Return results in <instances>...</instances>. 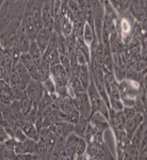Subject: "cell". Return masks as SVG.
<instances>
[{
	"label": "cell",
	"instance_id": "cell-2",
	"mask_svg": "<svg viewBox=\"0 0 147 160\" xmlns=\"http://www.w3.org/2000/svg\"><path fill=\"white\" fill-rule=\"evenodd\" d=\"M25 93L34 104H38L42 99L45 90L42 81L31 79L25 88Z\"/></svg>",
	"mask_w": 147,
	"mask_h": 160
},
{
	"label": "cell",
	"instance_id": "cell-20",
	"mask_svg": "<svg viewBox=\"0 0 147 160\" xmlns=\"http://www.w3.org/2000/svg\"><path fill=\"white\" fill-rule=\"evenodd\" d=\"M97 131L98 130L96 129V128H95L91 123H89V125H87L86 129V131H84V135H83L84 140H86L87 143L91 142L93 140V138H94V136L97 133Z\"/></svg>",
	"mask_w": 147,
	"mask_h": 160
},
{
	"label": "cell",
	"instance_id": "cell-22",
	"mask_svg": "<svg viewBox=\"0 0 147 160\" xmlns=\"http://www.w3.org/2000/svg\"><path fill=\"white\" fill-rule=\"evenodd\" d=\"M13 138H14L17 142H22V141H25L26 139L28 138V137L26 136V133L24 132V130L22 129V127H18V126H16V127H14V133H13Z\"/></svg>",
	"mask_w": 147,
	"mask_h": 160
},
{
	"label": "cell",
	"instance_id": "cell-16",
	"mask_svg": "<svg viewBox=\"0 0 147 160\" xmlns=\"http://www.w3.org/2000/svg\"><path fill=\"white\" fill-rule=\"evenodd\" d=\"M19 102H20V109H22V112L24 113L25 115H27L28 113L30 112L33 107V105H34V102L26 95V93L24 94V96L20 98Z\"/></svg>",
	"mask_w": 147,
	"mask_h": 160
},
{
	"label": "cell",
	"instance_id": "cell-5",
	"mask_svg": "<svg viewBox=\"0 0 147 160\" xmlns=\"http://www.w3.org/2000/svg\"><path fill=\"white\" fill-rule=\"evenodd\" d=\"M53 132L56 133V136L58 138H64L65 139L69 133L73 132L74 129V125L71 123L67 122V121H58L56 124H53L51 127H49Z\"/></svg>",
	"mask_w": 147,
	"mask_h": 160
},
{
	"label": "cell",
	"instance_id": "cell-6",
	"mask_svg": "<svg viewBox=\"0 0 147 160\" xmlns=\"http://www.w3.org/2000/svg\"><path fill=\"white\" fill-rule=\"evenodd\" d=\"M80 137L76 133L71 132L65 138V154L67 159L76 158V151H77V144Z\"/></svg>",
	"mask_w": 147,
	"mask_h": 160
},
{
	"label": "cell",
	"instance_id": "cell-21",
	"mask_svg": "<svg viewBox=\"0 0 147 160\" xmlns=\"http://www.w3.org/2000/svg\"><path fill=\"white\" fill-rule=\"evenodd\" d=\"M80 117H81V114H80V112H79L78 110L76 109V108H75V109H74L73 111H71V112L69 113L68 115H66L64 120L67 121V122H69V123H71V124H73V125H74V124H76V123L79 121Z\"/></svg>",
	"mask_w": 147,
	"mask_h": 160
},
{
	"label": "cell",
	"instance_id": "cell-18",
	"mask_svg": "<svg viewBox=\"0 0 147 160\" xmlns=\"http://www.w3.org/2000/svg\"><path fill=\"white\" fill-rule=\"evenodd\" d=\"M42 82H43V86H44V90H45L48 94H51V95L56 94V83L50 76L47 77V78H45Z\"/></svg>",
	"mask_w": 147,
	"mask_h": 160
},
{
	"label": "cell",
	"instance_id": "cell-13",
	"mask_svg": "<svg viewBox=\"0 0 147 160\" xmlns=\"http://www.w3.org/2000/svg\"><path fill=\"white\" fill-rule=\"evenodd\" d=\"M89 123H90V118H86V117H82V115H81L78 122H77L76 124H74L73 132L76 133L77 136L82 137V138H83L84 131H86L87 125H89Z\"/></svg>",
	"mask_w": 147,
	"mask_h": 160
},
{
	"label": "cell",
	"instance_id": "cell-3",
	"mask_svg": "<svg viewBox=\"0 0 147 160\" xmlns=\"http://www.w3.org/2000/svg\"><path fill=\"white\" fill-rule=\"evenodd\" d=\"M73 102L75 105V108L79 111L82 117H86V118L91 117L92 107H91V102H90V98L86 91L76 93V96L73 98Z\"/></svg>",
	"mask_w": 147,
	"mask_h": 160
},
{
	"label": "cell",
	"instance_id": "cell-23",
	"mask_svg": "<svg viewBox=\"0 0 147 160\" xmlns=\"http://www.w3.org/2000/svg\"><path fill=\"white\" fill-rule=\"evenodd\" d=\"M1 155L3 159H16V153H15L14 149L6 148V146H3Z\"/></svg>",
	"mask_w": 147,
	"mask_h": 160
},
{
	"label": "cell",
	"instance_id": "cell-24",
	"mask_svg": "<svg viewBox=\"0 0 147 160\" xmlns=\"http://www.w3.org/2000/svg\"><path fill=\"white\" fill-rule=\"evenodd\" d=\"M123 112H124V114H125V117L127 120L133 118L136 114V110L133 107H130V106H124Z\"/></svg>",
	"mask_w": 147,
	"mask_h": 160
},
{
	"label": "cell",
	"instance_id": "cell-1",
	"mask_svg": "<svg viewBox=\"0 0 147 160\" xmlns=\"http://www.w3.org/2000/svg\"><path fill=\"white\" fill-rule=\"evenodd\" d=\"M20 20L10 22L7 27L0 33V43L3 49H13L18 44V28Z\"/></svg>",
	"mask_w": 147,
	"mask_h": 160
},
{
	"label": "cell",
	"instance_id": "cell-15",
	"mask_svg": "<svg viewBox=\"0 0 147 160\" xmlns=\"http://www.w3.org/2000/svg\"><path fill=\"white\" fill-rule=\"evenodd\" d=\"M73 20L67 16H63L61 18V34L64 37H68L73 33Z\"/></svg>",
	"mask_w": 147,
	"mask_h": 160
},
{
	"label": "cell",
	"instance_id": "cell-7",
	"mask_svg": "<svg viewBox=\"0 0 147 160\" xmlns=\"http://www.w3.org/2000/svg\"><path fill=\"white\" fill-rule=\"evenodd\" d=\"M143 122H144V117L141 112H136V114L135 117L127 120L124 130H125V132H126V136H127L130 140H131V136L133 135V132H135L136 130V128H138Z\"/></svg>",
	"mask_w": 147,
	"mask_h": 160
},
{
	"label": "cell",
	"instance_id": "cell-17",
	"mask_svg": "<svg viewBox=\"0 0 147 160\" xmlns=\"http://www.w3.org/2000/svg\"><path fill=\"white\" fill-rule=\"evenodd\" d=\"M68 84L71 87V89L74 90L75 93H80V92H84V89L81 84V81H80L79 77L77 76V74H73L71 77L69 78Z\"/></svg>",
	"mask_w": 147,
	"mask_h": 160
},
{
	"label": "cell",
	"instance_id": "cell-4",
	"mask_svg": "<svg viewBox=\"0 0 147 160\" xmlns=\"http://www.w3.org/2000/svg\"><path fill=\"white\" fill-rule=\"evenodd\" d=\"M19 61L22 65L27 68V71L29 72L30 76L32 79L34 80H38V81H42L43 80V77H42V74H41V71L38 68L37 64L35 63L34 60L30 57L29 53H22L20 55V58H19Z\"/></svg>",
	"mask_w": 147,
	"mask_h": 160
},
{
	"label": "cell",
	"instance_id": "cell-8",
	"mask_svg": "<svg viewBox=\"0 0 147 160\" xmlns=\"http://www.w3.org/2000/svg\"><path fill=\"white\" fill-rule=\"evenodd\" d=\"M90 123H91L98 131H101V132H104L107 128L110 127L109 120H108L105 115H102L100 112H98V111L93 112L91 114V117H90Z\"/></svg>",
	"mask_w": 147,
	"mask_h": 160
},
{
	"label": "cell",
	"instance_id": "cell-26",
	"mask_svg": "<svg viewBox=\"0 0 147 160\" xmlns=\"http://www.w3.org/2000/svg\"><path fill=\"white\" fill-rule=\"evenodd\" d=\"M108 1L115 11H118V0H108Z\"/></svg>",
	"mask_w": 147,
	"mask_h": 160
},
{
	"label": "cell",
	"instance_id": "cell-9",
	"mask_svg": "<svg viewBox=\"0 0 147 160\" xmlns=\"http://www.w3.org/2000/svg\"><path fill=\"white\" fill-rule=\"evenodd\" d=\"M50 34H51L50 32H48L47 30H45L44 28H42V29L37 33L35 38L33 40L35 43H37V47L40 48V50L42 51V53L46 50V48H47Z\"/></svg>",
	"mask_w": 147,
	"mask_h": 160
},
{
	"label": "cell",
	"instance_id": "cell-10",
	"mask_svg": "<svg viewBox=\"0 0 147 160\" xmlns=\"http://www.w3.org/2000/svg\"><path fill=\"white\" fill-rule=\"evenodd\" d=\"M77 76L79 77L84 91H86L87 87H89L90 82H91V73H90L89 64L79 65L78 71H77Z\"/></svg>",
	"mask_w": 147,
	"mask_h": 160
},
{
	"label": "cell",
	"instance_id": "cell-11",
	"mask_svg": "<svg viewBox=\"0 0 147 160\" xmlns=\"http://www.w3.org/2000/svg\"><path fill=\"white\" fill-rule=\"evenodd\" d=\"M14 68H15V71H16L17 75H18L22 84L26 88V86L28 84V82L32 79V78H31V76H30V74H29V72H28L27 68H26L25 66L20 63V61H18L16 64H15Z\"/></svg>",
	"mask_w": 147,
	"mask_h": 160
},
{
	"label": "cell",
	"instance_id": "cell-25",
	"mask_svg": "<svg viewBox=\"0 0 147 160\" xmlns=\"http://www.w3.org/2000/svg\"><path fill=\"white\" fill-rule=\"evenodd\" d=\"M10 138V136L7 135V132L4 129V126H0V144H3L7 139Z\"/></svg>",
	"mask_w": 147,
	"mask_h": 160
},
{
	"label": "cell",
	"instance_id": "cell-14",
	"mask_svg": "<svg viewBox=\"0 0 147 160\" xmlns=\"http://www.w3.org/2000/svg\"><path fill=\"white\" fill-rule=\"evenodd\" d=\"M22 129L24 130V132L28 138L38 141V131L33 123L29 122V121H26V123L22 126Z\"/></svg>",
	"mask_w": 147,
	"mask_h": 160
},
{
	"label": "cell",
	"instance_id": "cell-12",
	"mask_svg": "<svg viewBox=\"0 0 147 160\" xmlns=\"http://www.w3.org/2000/svg\"><path fill=\"white\" fill-rule=\"evenodd\" d=\"M28 53H29L31 58L34 60L35 63L37 64V66H40L41 64H42V62H43V53H42V51L40 50V48L37 47V43H35L34 41H31L29 50H28Z\"/></svg>",
	"mask_w": 147,
	"mask_h": 160
},
{
	"label": "cell",
	"instance_id": "cell-19",
	"mask_svg": "<svg viewBox=\"0 0 147 160\" xmlns=\"http://www.w3.org/2000/svg\"><path fill=\"white\" fill-rule=\"evenodd\" d=\"M86 146H87V142L84 140V138L80 137L78 140V144H77V151H76V158H80L81 156L86 155Z\"/></svg>",
	"mask_w": 147,
	"mask_h": 160
}]
</instances>
